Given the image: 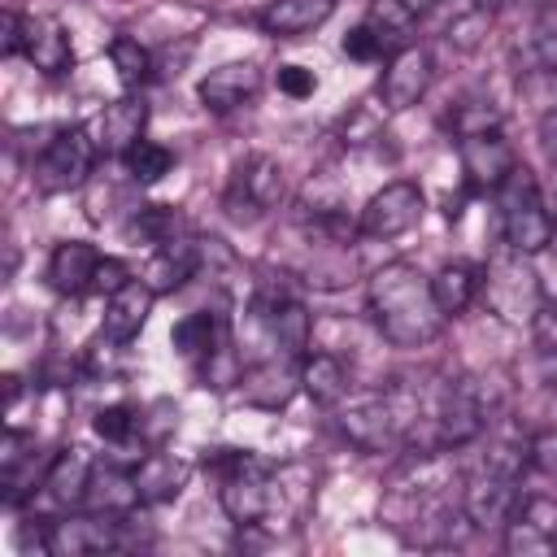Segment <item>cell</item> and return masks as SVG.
<instances>
[{"instance_id":"obj_43","label":"cell","mask_w":557,"mask_h":557,"mask_svg":"<svg viewBox=\"0 0 557 557\" xmlns=\"http://www.w3.org/2000/svg\"><path fill=\"white\" fill-rule=\"evenodd\" d=\"M435 4H440V0H405V9H409L413 17H426V13L435 9Z\"/></svg>"},{"instance_id":"obj_33","label":"cell","mask_w":557,"mask_h":557,"mask_svg":"<svg viewBox=\"0 0 557 557\" xmlns=\"http://www.w3.org/2000/svg\"><path fill=\"white\" fill-rule=\"evenodd\" d=\"M174 231H178V213L170 205H135V213L126 222V235L131 239H144L152 248L165 244V239H174Z\"/></svg>"},{"instance_id":"obj_4","label":"cell","mask_w":557,"mask_h":557,"mask_svg":"<svg viewBox=\"0 0 557 557\" xmlns=\"http://www.w3.org/2000/svg\"><path fill=\"white\" fill-rule=\"evenodd\" d=\"M496 196V218H500V239L509 252H522V257H535L553 244V213H548V200L535 183V174L518 161L505 183L492 191Z\"/></svg>"},{"instance_id":"obj_10","label":"cell","mask_w":557,"mask_h":557,"mask_svg":"<svg viewBox=\"0 0 557 557\" xmlns=\"http://www.w3.org/2000/svg\"><path fill=\"white\" fill-rule=\"evenodd\" d=\"M113 548H122V518L91 509H65L61 518H48V557H91Z\"/></svg>"},{"instance_id":"obj_25","label":"cell","mask_w":557,"mask_h":557,"mask_svg":"<svg viewBox=\"0 0 557 557\" xmlns=\"http://www.w3.org/2000/svg\"><path fill=\"white\" fill-rule=\"evenodd\" d=\"M479 287H483V270L474 261H444L435 274H431V292H435V305L444 318H461L474 300H479Z\"/></svg>"},{"instance_id":"obj_37","label":"cell","mask_w":557,"mask_h":557,"mask_svg":"<svg viewBox=\"0 0 557 557\" xmlns=\"http://www.w3.org/2000/svg\"><path fill=\"white\" fill-rule=\"evenodd\" d=\"M487 26H492V17H487L483 9H466L461 17H453V26H448V44H457L461 52H470V48L483 44Z\"/></svg>"},{"instance_id":"obj_15","label":"cell","mask_w":557,"mask_h":557,"mask_svg":"<svg viewBox=\"0 0 557 557\" xmlns=\"http://www.w3.org/2000/svg\"><path fill=\"white\" fill-rule=\"evenodd\" d=\"M457 157H461V174L470 191H496L505 183V174L518 165L509 139L500 131H479V135H461L457 139Z\"/></svg>"},{"instance_id":"obj_36","label":"cell","mask_w":557,"mask_h":557,"mask_svg":"<svg viewBox=\"0 0 557 557\" xmlns=\"http://www.w3.org/2000/svg\"><path fill=\"white\" fill-rule=\"evenodd\" d=\"M344 52H348L352 61H383V52L392 57V44H387L370 22H361V26H352V30L344 35Z\"/></svg>"},{"instance_id":"obj_20","label":"cell","mask_w":557,"mask_h":557,"mask_svg":"<svg viewBox=\"0 0 557 557\" xmlns=\"http://www.w3.org/2000/svg\"><path fill=\"white\" fill-rule=\"evenodd\" d=\"M152 300H157V292H152L144 278L126 283L122 292H113V296L104 300V322H100V335H104L109 344H131V339L144 331V322H148Z\"/></svg>"},{"instance_id":"obj_28","label":"cell","mask_w":557,"mask_h":557,"mask_svg":"<svg viewBox=\"0 0 557 557\" xmlns=\"http://www.w3.org/2000/svg\"><path fill=\"white\" fill-rule=\"evenodd\" d=\"M518 74H557V9L535 13L531 30L522 35V48H513Z\"/></svg>"},{"instance_id":"obj_2","label":"cell","mask_w":557,"mask_h":557,"mask_svg":"<svg viewBox=\"0 0 557 557\" xmlns=\"http://www.w3.org/2000/svg\"><path fill=\"white\" fill-rule=\"evenodd\" d=\"M366 305H370L379 335L396 348H422V344L440 339V331L448 322L435 305L431 278L409 261H387L383 270H374L370 287H366Z\"/></svg>"},{"instance_id":"obj_16","label":"cell","mask_w":557,"mask_h":557,"mask_svg":"<svg viewBox=\"0 0 557 557\" xmlns=\"http://www.w3.org/2000/svg\"><path fill=\"white\" fill-rule=\"evenodd\" d=\"M257 91H261V70L252 61H226V65L209 70L196 87V96L209 113H235V109L252 104Z\"/></svg>"},{"instance_id":"obj_19","label":"cell","mask_w":557,"mask_h":557,"mask_svg":"<svg viewBox=\"0 0 557 557\" xmlns=\"http://www.w3.org/2000/svg\"><path fill=\"white\" fill-rule=\"evenodd\" d=\"M96 265H100V252L87 239H61L48 257V287L61 296L96 292Z\"/></svg>"},{"instance_id":"obj_41","label":"cell","mask_w":557,"mask_h":557,"mask_svg":"<svg viewBox=\"0 0 557 557\" xmlns=\"http://www.w3.org/2000/svg\"><path fill=\"white\" fill-rule=\"evenodd\" d=\"M22 30H26V17L17 9H0V57L22 52Z\"/></svg>"},{"instance_id":"obj_11","label":"cell","mask_w":557,"mask_h":557,"mask_svg":"<svg viewBox=\"0 0 557 557\" xmlns=\"http://www.w3.org/2000/svg\"><path fill=\"white\" fill-rule=\"evenodd\" d=\"M344 440L361 453H387L400 444V426H396V413H392V400L387 392H370V396H352V400H339V413H335Z\"/></svg>"},{"instance_id":"obj_24","label":"cell","mask_w":557,"mask_h":557,"mask_svg":"<svg viewBox=\"0 0 557 557\" xmlns=\"http://www.w3.org/2000/svg\"><path fill=\"white\" fill-rule=\"evenodd\" d=\"M331 13H335V0H270L257 22L274 39H300L322 22H331Z\"/></svg>"},{"instance_id":"obj_45","label":"cell","mask_w":557,"mask_h":557,"mask_svg":"<svg viewBox=\"0 0 557 557\" xmlns=\"http://www.w3.org/2000/svg\"><path fill=\"white\" fill-rule=\"evenodd\" d=\"M548 213H553V222H557V191H553V205H548Z\"/></svg>"},{"instance_id":"obj_17","label":"cell","mask_w":557,"mask_h":557,"mask_svg":"<svg viewBox=\"0 0 557 557\" xmlns=\"http://www.w3.org/2000/svg\"><path fill=\"white\" fill-rule=\"evenodd\" d=\"M22 57L44 74V78H65L74 70V44L57 17H26L22 30Z\"/></svg>"},{"instance_id":"obj_23","label":"cell","mask_w":557,"mask_h":557,"mask_svg":"<svg viewBox=\"0 0 557 557\" xmlns=\"http://www.w3.org/2000/svg\"><path fill=\"white\" fill-rule=\"evenodd\" d=\"M144 126H148V104H144L139 96H122V100H113V104L100 109V122H96V148L122 157L131 144L144 139Z\"/></svg>"},{"instance_id":"obj_6","label":"cell","mask_w":557,"mask_h":557,"mask_svg":"<svg viewBox=\"0 0 557 557\" xmlns=\"http://www.w3.org/2000/svg\"><path fill=\"white\" fill-rule=\"evenodd\" d=\"M479 296H483V305H487L500 322H509V326H522V322L531 326V318H535L540 305H544V292H540V278H535L531 261H527L522 252H509V248L487 261Z\"/></svg>"},{"instance_id":"obj_18","label":"cell","mask_w":557,"mask_h":557,"mask_svg":"<svg viewBox=\"0 0 557 557\" xmlns=\"http://www.w3.org/2000/svg\"><path fill=\"white\" fill-rule=\"evenodd\" d=\"M196 270H200V239L174 235V239H165V244H157V248L148 252L139 278H144L157 296H165V292H178Z\"/></svg>"},{"instance_id":"obj_30","label":"cell","mask_w":557,"mask_h":557,"mask_svg":"<svg viewBox=\"0 0 557 557\" xmlns=\"http://www.w3.org/2000/svg\"><path fill=\"white\" fill-rule=\"evenodd\" d=\"M122 165H126L131 183L148 187V183H157V178H165V174H170L174 152H170L165 144H157V139H139V144H131V148L122 152Z\"/></svg>"},{"instance_id":"obj_44","label":"cell","mask_w":557,"mask_h":557,"mask_svg":"<svg viewBox=\"0 0 557 557\" xmlns=\"http://www.w3.org/2000/svg\"><path fill=\"white\" fill-rule=\"evenodd\" d=\"M527 4H535L540 13H544V9H557V0H527Z\"/></svg>"},{"instance_id":"obj_34","label":"cell","mask_w":557,"mask_h":557,"mask_svg":"<svg viewBox=\"0 0 557 557\" xmlns=\"http://www.w3.org/2000/svg\"><path fill=\"white\" fill-rule=\"evenodd\" d=\"M453 131H457V139L461 135H479V131H500V109L492 100H483V96H470V100H461L453 109Z\"/></svg>"},{"instance_id":"obj_14","label":"cell","mask_w":557,"mask_h":557,"mask_svg":"<svg viewBox=\"0 0 557 557\" xmlns=\"http://www.w3.org/2000/svg\"><path fill=\"white\" fill-rule=\"evenodd\" d=\"M431 78H435L431 52H426L422 44H400V48L387 57L383 78H379V100H383V109H392V113L413 109V104L426 96Z\"/></svg>"},{"instance_id":"obj_26","label":"cell","mask_w":557,"mask_h":557,"mask_svg":"<svg viewBox=\"0 0 557 557\" xmlns=\"http://www.w3.org/2000/svg\"><path fill=\"white\" fill-rule=\"evenodd\" d=\"M296 370H300V387H305V396L313 400V405H326V409H335L344 396H348V366L335 357V352H305L300 361H296Z\"/></svg>"},{"instance_id":"obj_1","label":"cell","mask_w":557,"mask_h":557,"mask_svg":"<svg viewBox=\"0 0 557 557\" xmlns=\"http://www.w3.org/2000/svg\"><path fill=\"white\" fill-rule=\"evenodd\" d=\"M461 487L466 474L448 448H418L392 470L379 518L409 548H453L466 540V531H474Z\"/></svg>"},{"instance_id":"obj_13","label":"cell","mask_w":557,"mask_h":557,"mask_svg":"<svg viewBox=\"0 0 557 557\" xmlns=\"http://www.w3.org/2000/svg\"><path fill=\"white\" fill-rule=\"evenodd\" d=\"M505 553L509 557H553L557 553V500L553 496H522L505 522Z\"/></svg>"},{"instance_id":"obj_39","label":"cell","mask_w":557,"mask_h":557,"mask_svg":"<svg viewBox=\"0 0 557 557\" xmlns=\"http://www.w3.org/2000/svg\"><path fill=\"white\" fill-rule=\"evenodd\" d=\"M126 283H135V278H131V265L117 261V257H100V265H96V292L113 296V292H122Z\"/></svg>"},{"instance_id":"obj_42","label":"cell","mask_w":557,"mask_h":557,"mask_svg":"<svg viewBox=\"0 0 557 557\" xmlns=\"http://www.w3.org/2000/svg\"><path fill=\"white\" fill-rule=\"evenodd\" d=\"M535 135H540V148H544V157H548V165L557 170V104L540 117V126H535Z\"/></svg>"},{"instance_id":"obj_21","label":"cell","mask_w":557,"mask_h":557,"mask_svg":"<svg viewBox=\"0 0 557 557\" xmlns=\"http://www.w3.org/2000/svg\"><path fill=\"white\" fill-rule=\"evenodd\" d=\"M91 470H96V461L87 457V448L70 444V448L52 453V466H48V479H44V487H39V492H44L57 509H83V496H87Z\"/></svg>"},{"instance_id":"obj_27","label":"cell","mask_w":557,"mask_h":557,"mask_svg":"<svg viewBox=\"0 0 557 557\" xmlns=\"http://www.w3.org/2000/svg\"><path fill=\"white\" fill-rule=\"evenodd\" d=\"M187 474L191 466L174 453H148L139 466H135V483H139V496L144 505H165L174 500L183 487H187Z\"/></svg>"},{"instance_id":"obj_29","label":"cell","mask_w":557,"mask_h":557,"mask_svg":"<svg viewBox=\"0 0 557 557\" xmlns=\"http://www.w3.org/2000/svg\"><path fill=\"white\" fill-rule=\"evenodd\" d=\"M222 318L218 313H187V318H178L174 322V331H170V344L183 352V357H205L209 348H213V339L222 335Z\"/></svg>"},{"instance_id":"obj_8","label":"cell","mask_w":557,"mask_h":557,"mask_svg":"<svg viewBox=\"0 0 557 557\" xmlns=\"http://www.w3.org/2000/svg\"><path fill=\"white\" fill-rule=\"evenodd\" d=\"M287 191V178H283V165L265 152H248L244 161H235L231 170V187H226V209L231 218L248 222V218H261L270 209H278Z\"/></svg>"},{"instance_id":"obj_7","label":"cell","mask_w":557,"mask_h":557,"mask_svg":"<svg viewBox=\"0 0 557 557\" xmlns=\"http://www.w3.org/2000/svg\"><path fill=\"white\" fill-rule=\"evenodd\" d=\"M96 152L100 148H96V135L87 126H61V131H52V139L39 148V157L30 165L35 170V187L48 191V196L83 187L87 174H91Z\"/></svg>"},{"instance_id":"obj_40","label":"cell","mask_w":557,"mask_h":557,"mask_svg":"<svg viewBox=\"0 0 557 557\" xmlns=\"http://www.w3.org/2000/svg\"><path fill=\"white\" fill-rule=\"evenodd\" d=\"M531 466L540 474H557V426L531 435Z\"/></svg>"},{"instance_id":"obj_9","label":"cell","mask_w":557,"mask_h":557,"mask_svg":"<svg viewBox=\"0 0 557 557\" xmlns=\"http://www.w3.org/2000/svg\"><path fill=\"white\" fill-rule=\"evenodd\" d=\"M522 492H518V474L500 470V466H479L474 474H466V487H461V505H466V518L474 531H505L509 513L518 509Z\"/></svg>"},{"instance_id":"obj_22","label":"cell","mask_w":557,"mask_h":557,"mask_svg":"<svg viewBox=\"0 0 557 557\" xmlns=\"http://www.w3.org/2000/svg\"><path fill=\"white\" fill-rule=\"evenodd\" d=\"M139 505H144V496H139L135 470H122V466H96V470H91V483H87L83 509H91V513H109V518H122V513H135Z\"/></svg>"},{"instance_id":"obj_3","label":"cell","mask_w":557,"mask_h":557,"mask_svg":"<svg viewBox=\"0 0 557 557\" xmlns=\"http://www.w3.org/2000/svg\"><path fill=\"white\" fill-rule=\"evenodd\" d=\"M205 466L218 470V500L235 527H261L274 509V474L261 457L248 448H213L205 453Z\"/></svg>"},{"instance_id":"obj_38","label":"cell","mask_w":557,"mask_h":557,"mask_svg":"<svg viewBox=\"0 0 557 557\" xmlns=\"http://www.w3.org/2000/svg\"><path fill=\"white\" fill-rule=\"evenodd\" d=\"M278 91L292 96V100H305V96L318 91V78H313V70H305V65H283V70H278Z\"/></svg>"},{"instance_id":"obj_35","label":"cell","mask_w":557,"mask_h":557,"mask_svg":"<svg viewBox=\"0 0 557 557\" xmlns=\"http://www.w3.org/2000/svg\"><path fill=\"white\" fill-rule=\"evenodd\" d=\"M96 435L109 440V444H126L135 431H139V409L135 405H104L96 418H91Z\"/></svg>"},{"instance_id":"obj_12","label":"cell","mask_w":557,"mask_h":557,"mask_svg":"<svg viewBox=\"0 0 557 557\" xmlns=\"http://www.w3.org/2000/svg\"><path fill=\"white\" fill-rule=\"evenodd\" d=\"M418 222H422V191H418V183L396 178V183H383L366 200V209L357 218V231L370 235V239H400Z\"/></svg>"},{"instance_id":"obj_32","label":"cell","mask_w":557,"mask_h":557,"mask_svg":"<svg viewBox=\"0 0 557 557\" xmlns=\"http://www.w3.org/2000/svg\"><path fill=\"white\" fill-rule=\"evenodd\" d=\"M109 61H113V70H117L126 91H135V87H144L152 78V52L139 39H131V35H117L109 44Z\"/></svg>"},{"instance_id":"obj_31","label":"cell","mask_w":557,"mask_h":557,"mask_svg":"<svg viewBox=\"0 0 557 557\" xmlns=\"http://www.w3.org/2000/svg\"><path fill=\"white\" fill-rule=\"evenodd\" d=\"M531 357L540 379L557 387V309L553 305H540V313L531 318Z\"/></svg>"},{"instance_id":"obj_5","label":"cell","mask_w":557,"mask_h":557,"mask_svg":"<svg viewBox=\"0 0 557 557\" xmlns=\"http://www.w3.org/2000/svg\"><path fill=\"white\" fill-rule=\"evenodd\" d=\"M483 426H487V409H483V396H479L474 379L444 374L426 392V440H431V448L453 453V448L479 440Z\"/></svg>"}]
</instances>
